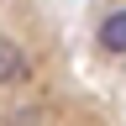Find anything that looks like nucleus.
<instances>
[{
  "mask_svg": "<svg viewBox=\"0 0 126 126\" xmlns=\"http://www.w3.org/2000/svg\"><path fill=\"white\" fill-rule=\"evenodd\" d=\"M26 68H32V58H26L11 37H0V89L16 84V79H26Z\"/></svg>",
  "mask_w": 126,
  "mask_h": 126,
  "instance_id": "obj_1",
  "label": "nucleus"
},
{
  "mask_svg": "<svg viewBox=\"0 0 126 126\" xmlns=\"http://www.w3.org/2000/svg\"><path fill=\"white\" fill-rule=\"evenodd\" d=\"M100 47L105 53H126V11H110L100 21Z\"/></svg>",
  "mask_w": 126,
  "mask_h": 126,
  "instance_id": "obj_2",
  "label": "nucleus"
},
{
  "mask_svg": "<svg viewBox=\"0 0 126 126\" xmlns=\"http://www.w3.org/2000/svg\"><path fill=\"white\" fill-rule=\"evenodd\" d=\"M42 121V105H16V110H5V126H37Z\"/></svg>",
  "mask_w": 126,
  "mask_h": 126,
  "instance_id": "obj_3",
  "label": "nucleus"
}]
</instances>
